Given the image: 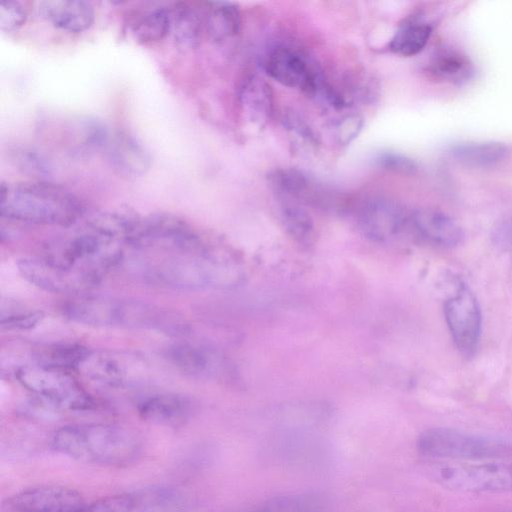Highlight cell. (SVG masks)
I'll list each match as a JSON object with an SVG mask.
<instances>
[{
  "label": "cell",
  "mask_w": 512,
  "mask_h": 512,
  "mask_svg": "<svg viewBox=\"0 0 512 512\" xmlns=\"http://www.w3.org/2000/svg\"><path fill=\"white\" fill-rule=\"evenodd\" d=\"M83 213L79 199L64 187L46 181L1 184L2 217L37 225L73 224Z\"/></svg>",
  "instance_id": "cell-1"
},
{
  "label": "cell",
  "mask_w": 512,
  "mask_h": 512,
  "mask_svg": "<svg viewBox=\"0 0 512 512\" xmlns=\"http://www.w3.org/2000/svg\"><path fill=\"white\" fill-rule=\"evenodd\" d=\"M52 446L79 462L109 466L131 462L140 450V442L132 432L104 423L63 426L54 433Z\"/></svg>",
  "instance_id": "cell-2"
},
{
  "label": "cell",
  "mask_w": 512,
  "mask_h": 512,
  "mask_svg": "<svg viewBox=\"0 0 512 512\" xmlns=\"http://www.w3.org/2000/svg\"><path fill=\"white\" fill-rule=\"evenodd\" d=\"M168 253L146 269V277L178 289H202L231 281L232 267L202 242L188 247L150 248Z\"/></svg>",
  "instance_id": "cell-3"
},
{
  "label": "cell",
  "mask_w": 512,
  "mask_h": 512,
  "mask_svg": "<svg viewBox=\"0 0 512 512\" xmlns=\"http://www.w3.org/2000/svg\"><path fill=\"white\" fill-rule=\"evenodd\" d=\"M416 449L423 457L443 461L510 459L512 439L436 427L419 435Z\"/></svg>",
  "instance_id": "cell-4"
},
{
  "label": "cell",
  "mask_w": 512,
  "mask_h": 512,
  "mask_svg": "<svg viewBox=\"0 0 512 512\" xmlns=\"http://www.w3.org/2000/svg\"><path fill=\"white\" fill-rule=\"evenodd\" d=\"M121 244L86 224L74 235L47 244L43 259L101 280L121 260Z\"/></svg>",
  "instance_id": "cell-5"
},
{
  "label": "cell",
  "mask_w": 512,
  "mask_h": 512,
  "mask_svg": "<svg viewBox=\"0 0 512 512\" xmlns=\"http://www.w3.org/2000/svg\"><path fill=\"white\" fill-rule=\"evenodd\" d=\"M433 479L445 489L463 493L512 491V460L443 461L432 468Z\"/></svg>",
  "instance_id": "cell-6"
},
{
  "label": "cell",
  "mask_w": 512,
  "mask_h": 512,
  "mask_svg": "<svg viewBox=\"0 0 512 512\" xmlns=\"http://www.w3.org/2000/svg\"><path fill=\"white\" fill-rule=\"evenodd\" d=\"M16 378L26 390L50 407L86 411L97 405L69 371L39 363L24 364L16 370Z\"/></svg>",
  "instance_id": "cell-7"
},
{
  "label": "cell",
  "mask_w": 512,
  "mask_h": 512,
  "mask_svg": "<svg viewBox=\"0 0 512 512\" xmlns=\"http://www.w3.org/2000/svg\"><path fill=\"white\" fill-rule=\"evenodd\" d=\"M444 316L455 346L465 357L473 356L479 345L482 327L480 306L465 285L444 304Z\"/></svg>",
  "instance_id": "cell-8"
},
{
  "label": "cell",
  "mask_w": 512,
  "mask_h": 512,
  "mask_svg": "<svg viewBox=\"0 0 512 512\" xmlns=\"http://www.w3.org/2000/svg\"><path fill=\"white\" fill-rule=\"evenodd\" d=\"M263 66L267 75L278 83L300 89L312 98L325 80L305 55L289 47L272 49L265 57Z\"/></svg>",
  "instance_id": "cell-9"
},
{
  "label": "cell",
  "mask_w": 512,
  "mask_h": 512,
  "mask_svg": "<svg viewBox=\"0 0 512 512\" xmlns=\"http://www.w3.org/2000/svg\"><path fill=\"white\" fill-rule=\"evenodd\" d=\"M18 271L32 285L52 293H75L96 286L99 279L55 265L43 258H21Z\"/></svg>",
  "instance_id": "cell-10"
},
{
  "label": "cell",
  "mask_w": 512,
  "mask_h": 512,
  "mask_svg": "<svg viewBox=\"0 0 512 512\" xmlns=\"http://www.w3.org/2000/svg\"><path fill=\"white\" fill-rule=\"evenodd\" d=\"M409 212L383 197L364 200L356 210L361 232L374 242L384 243L407 230Z\"/></svg>",
  "instance_id": "cell-11"
},
{
  "label": "cell",
  "mask_w": 512,
  "mask_h": 512,
  "mask_svg": "<svg viewBox=\"0 0 512 512\" xmlns=\"http://www.w3.org/2000/svg\"><path fill=\"white\" fill-rule=\"evenodd\" d=\"M84 505L80 493L60 485H42L6 498L1 512H75Z\"/></svg>",
  "instance_id": "cell-12"
},
{
  "label": "cell",
  "mask_w": 512,
  "mask_h": 512,
  "mask_svg": "<svg viewBox=\"0 0 512 512\" xmlns=\"http://www.w3.org/2000/svg\"><path fill=\"white\" fill-rule=\"evenodd\" d=\"M407 230L426 244L450 248L463 238L461 227L448 215L433 209H417L409 212Z\"/></svg>",
  "instance_id": "cell-13"
},
{
  "label": "cell",
  "mask_w": 512,
  "mask_h": 512,
  "mask_svg": "<svg viewBox=\"0 0 512 512\" xmlns=\"http://www.w3.org/2000/svg\"><path fill=\"white\" fill-rule=\"evenodd\" d=\"M112 168L126 177H139L147 172L151 159L148 152L132 136L116 132L106 136L103 145Z\"/></svg>",
  "instance_id": "cell-14"
},
{
  "label": "cell",
  "mask_w": 512,
  "mask_h": 512,
  "mask_svg": "<svg viewBox=\"0 0 512 512\" xmlns=\"http://www.w3.org/2000/svg\"><path fill=\"white\" fill-rule=\"evenodd\" d=\"M137 409L146 422L171 428L183 426L192 415L191 401L175 393L147 396L138 403Z\"/></svg>",
  "instance_id": "cell-15"
},
{
  "label": "cell",
  "mask_w": 512,
  "mask_h": 512,
  "mask_svg": "<svg viewBox=\"0 0 512 512\" xmlns=\"http://www.w3.org/2000/svg\"><path fill=\"white\" fill-rule=\"evenodd\" d=\"M39 14L55 28L80 33L94 22L93 5L83 0H45L38 3Z\"/></svg>",
  "instance_id": "cell-16"
},
{
  "label": "cell",
  "mask_w": 512,
  "mask_h": 512,
  "mask_svg": "<svg viewBox=\"0 0 512 512\" xmlns=\"http://www.w3.org/2000/svg\"><path fill=\"white\" fill-rule=\"evenodd\" d=\"M133 364L119 354L90 351L78 371L98 383L110 387H123L133 381Z\"/></svg>",
  "instance_id": "cell-17"
},
{
  "label": "cell",
  "mask_w": 512,
  "mask_h": 512,
  "mask_svg": "<svg viewBox=\"0 0 512 512\" xmlns=\"http://www.w3.org/2000/svg\"><path fill=\"white\" fill-rule=\"evenodd\" d=\"M239 104L243 118L250 128H264L273 111L270 85L258 76L248 77L240 87Z\"/></svg>",
  "instance_id": "cell-18"
},
{
  "label": "cell",
  "mask_w": 512,
  "mask_h": 512,
  "mask_svg": "<svg viewBox=\"0 0 512 512\" xmlns=\"http://www.w3.org/2000/svg\"><path fill=\"white\" fill-rule=\"evenodd\" d=\"M166 356L179 372L191 378H209L218 367L216 354L199 344H174L168 348Z\"/></svg>",
  "instance_id": "cell-19"
},
{
  "label": "cell",
  "mask_w": 512,
  "mask_h": 512,
  "mask_svg": "<svg viewBox=\"0 0 512 512\" xmlns=\"http://www.w3.org/2000/svg\"><path fill=\"white\" fill-rule=\"evenodd\" d=\"M170 8V35L181 48L197 47L203 37L205 26L201 13L185 2L174 3Z\"/></svg>",
  "instance_id": "cell-20"
},
{
  "label": "cell",
  "mask_w": 512,
  "mask_h": 512,
  "mask_svg": "<svg viewBox=\"0 0 512 512\" xmlns=\"http://www.w3.org/2000/svg\"><path fill=\"white\" fill-rule=\"evenodd\" d=\"M267 181L273 191L284 201L306 200L318 192L316 183L303 171L293 167L271 170Z\"/></svg>",
  "instance_id": "cell-21"
},
{
  "label": "cell",
  "mask_w": 512,
  "mask_h": 512,
  "mask_svg": "<svg viewBox=\"0 0 512 512\" xmlns=\"http://www.w3.org/2000/svg\"><path fill=\"white\" fill-rule=\"evenodd\" d=\"M203 18L206 33L218 42L237 35L242 24L238 5L227 1L208 2Z\"/></svg>",
  "instance_id": "cell-22"
},
{
  "label": "cell",
  "mask_w": 512,
  "mask_h": 512,
  "mask_svg": "<svg viewBox=\"0 0 512 512\" xmlns=\"http://www.w3.org/2000/svg\"><path fill=\"white\" fill-rule=\"evenodd\" d=\"M434 80L446 83H462L471 78L473 66L463 54L453 50H442L436 53L425 68Z\"/></svg>",
  "instance_id": "cell-23"
},
{
  "label": "cell",
  "mask_w": 512,
  "mask_h": 512,
  "mask_svg": "<svg viewBox=\"0 0 512 512\" xmlns=\"http://www.w3.org/2000/svg\"><path fill=\"white\" fill-rule=\"evenodd\" d=\"M452 156L460 163L476 168L491 167L502 162L509 149L499 142L461 143L451 148Z\"/></svg>",
  "instance_id": "cell-24"
},
{
  "label": "cell",
  "mask_w": 512,
  "mask_h": 512,
  "mask_svg": "<svg viewBox=\"0 0 512 512\" xmlns=\"http://www.w3.org/2000/svg\"><path fill=\"white\" fill-rule=\"evenodd\" d=\"M134 37L142 43L157 42L170 33V8L156 6L138 12L131 21Z\"/></svg>",
  "instance_id": "cell-25"
},
{
  "label": "cell",
  "mask_w": 512,
  "mask_h": 512,
  "mask_svg": "<svg viewBox=\"0 0 512 512\" xmlns=\"http://www.w3.org/2000/svg\"><path fill=\"white\" fill-rule=\"evenodd\" d=\"M432 33L430 24L412 19L401 24L389 42V50L397 55L410 57L420 53Z\"/></svg>",
  "instance_id": "cell-26"
},
{
  "label": "cell",
  "mask_w": 512,
  "mask_h": 512,
  "mask_svg": "<svg viewBox=\"0 0 512 512\" xmlns=\"http://www.w3.org/2000/svg\"><path fill=\"white\" fill-rule=\"evenodd\" d=\"M91 350L76 343H58L40 349L35 356L36 362L45 366L78 370Z\"/></svg>",
  "instance_id": "cell-27"
},
{
  "label": "cell",
  "mask_w": 512,
  "mask_h": 512,
  "mask_svg": "<svg viewBox=\"0 0 512 512\" xmlns=\"http://www.w3.org/2000/svg\"><path fill=\"white\" fill-rule=\"evenodd\" d=\"M281 218L286 229L295 238L306 240L312 235L313 221L297 203L284 201L281 206Z\"/></svg>",
  "instance_id": "cell-28"
},
{
  "label": "cell",
  "mask_w": 512,
  "mask_h": 512,
  "mask_svg": "<svg viewBox=\"0 0 512 512\" xmlns=\"http://www.w3.org/2000/svg\"><path fill=\"white\" fill-rule=\"evenodd\" d=\"M282 123L293 143L308 150L315 149L318 137L307 121L297 112L289 111L283 115Z\"/></svg>",
  "instance_id": "cell-29"
},
{
  "label": "cell",
  "mask_w": 512,
  "mask_h": 512,
  "mask_svg": "<svg viewBox=\"0 0 512 512\" xmlns=\"http://www.w3.org/2000/svg\"><path fill=\"white\" fill-rule=\"evenodd\" d=\"M316 501L306 495H283L266 500L254 512H315Z\"/></svg>",
  "instance_id": "cell-30"
},
{
  "label": "cell",
  "mask_w": 512,
  "mask_h": 512,
  "mask_svg": "<svg viewBox=\"0 0 512 512\" xmlns=\"http://www.w3.org/2000/svg\"><path fill=\"white\" fill-rule=\"evenodd\" d=\"M136 505L134 496L118 494L84 504L75 512H134Z\"/></svg>",
  "instance_id": "cell-31"
},
{
  "label": "cell",
  "mask_w": 512,
  "mask_h": 512,
  "mask_svg": "<svg viewBox=\"0 0 512 512\" xmlns=\"http://www.w3.org/2000/svg\"><path fill=\"white\" fill-rule=\"evenodd\" d=\"M40 310L15 309L1 312V326L7 330H30L36 327L43 319Z\"/></svg>",
  "instance_id": "cell-32"
},
{
  "label": "cell",
  "mask_w": 512,
  "mask_h": 512,
  "mask_svg": "<svg viewBox=\"0 0 512 512\" xmlns=\"http://www.w3.org/2000/svg\"><path fill=\"white\" fill-rule=\"evenodd\" d=\"M374 163L383 170L402 175H412L418 168L413 159L394 151L377 153L374 157Z\"/></svg>",
  "instance_id": "cell-33"
},
{
  "label": "cell",
  "mask_w": 512,
  "mask_h": 512,
  "mask_svg": "<svg viewBox=\"0 0 512 512\" xmlns=\"http://www.w3.org/2000/svg\"><path fill=\"white\" fill-rule=\"evenodd\" d=\"M12 159L18 169H21L23 172L31 175H46L51 169L49 162L41 154H38L33 150H17L16 152H13Z\"/></svg>",
  "instance_id": "cell-34"
},
{
  "label": "cell",
  "mask_w": 512,
  "mask_h": 512,
  "mask_svg": "<svg viewBox=\"0 0 512 512\" xmlns=\"http://www.w3.org/2000/svg\"><path fill=\"white\" fill-rule=\"evenodd\" d=\"M27 18L25 6L14 0L0 3V28L3 31H14L21 27Z\"/></svg>",
  "instance_id": "cell-35"
},
{
  "label": "cell",
  "mask_w": 512,
  "mask_h": 512,
  "mask_svg": "<svg viewBox=\"0 0 512 512\" xmlns=\"http://www.w3.org/2000/svg\"><path fill=\"white\" fill-rule=\"evenodd\" d=\"M364 121L361 115L350 113L342 116L334 125V135L340 145H347L360 133Z\"/></svg>",
  "instance_id": "cell-36"
}]
</instances>
